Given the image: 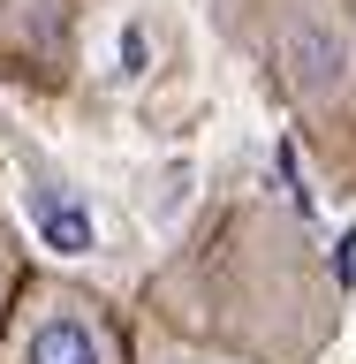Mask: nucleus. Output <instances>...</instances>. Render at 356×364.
Instances as JSON below:
<instances>
[{"instance_id": "nucleus-1", "label": "nucleus", "mask_w": 356, "mask_h": 364, "mask_svg": "<svg viewBox=\"0 0 356 364\" xmlns=\"http://www.w3.org/2000/svg\"><path fill=\"white\" fill-rule=\"evenodd\" d=\"M144 318L243 349L258 364H311L334 341L341 296L318 266L311 228L266 198H243L220 205L190 235V250H175V266L144 296Z\"/></svg>"}, {"instance_id": "nucleus-2", "label": "nucleus", "mask_w": 356, "mask_h": 364, "mask_svg": "<svg viewBox=\"0 0 356 364\" xmlns=\"http://www.w3.org/2000/svg\"><path fill=\"white\" fill-rule=\"evenodd\" d=\"M273 91L326 159H356V0H243Z\"/></svg>"}, {"instance_id": "nucleus-3", "label": "nucleus", "mask_w": 356, "mask_h": 364, "mask_svg": "<svg viewBox=\"0 0 356 364\" xmlns=\"http://www.w3.org/2000/svg\"><path fill=\"white\" fill-rule=\"evenodd\" d=\"M0 364H136V311H122L91 281L31 273L0 334Z\"/></svg>"}, {"instance_id": "nucleus-4", "label": "nucleus", "mask_w": 356, "mask_h": 364, "mask_svg": "<svg viewBox=\"0 0 356 364\" xmlns=\"http://www.w3.org/2000/svg\"><path fill=\"white\" fill-rule=\"evenodd\" d=\"M76 16H84V0H0V68L38 76V84H68Z\"/></svg>"}, {"instance_id": "nucleus-5", "label": "nucleus", "mask_w": 356, "mask_h": 364, "mask_svg": "<svg viewBox=\"0 0 356 364\" xmlns=\"http://www.w3.org/2000/svg\"><path fill=\"white\" fill-rule=\"evenodd\" d=\"M136 364H258L243 349H220V341H198L182 326H159V318L136 311Z\"/></svg>"}, {"instance_id": "nucleus-6", "label": "nucleus", "mask_w": 356, "mask_h": 364, "mask_svg": "<svg viewBox=\"0 0 356 364\" xmlns=\"http://www.w3.org/2000/svg\"><path fill=\"white\" fill-rule=\"evenodd\" d=\"M31 250H23V228H16V213L0 205V334H8V318H16V296L31 289Z\"/></svg>"}]
</instances>
